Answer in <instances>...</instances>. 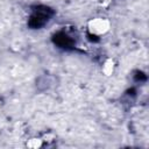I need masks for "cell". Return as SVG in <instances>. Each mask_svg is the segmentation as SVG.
<instances>
[{
    "label": "cell",
    "instance_id": "6da1fadb",
    "mask_svg": "<svg viewBox=\"0 0 149 149\" xmlns=\"http://www.w3.org/2000/svg\"><path fill=\"white\" fill-rule=\"evenodd\" d=\"M112 28L111 21L105 16H94L91 17L86 23L87 33L94 37H102L109 33Z\"/></svg>",
    "mask_w": 149,
    "mask_h": 149
},
{
    "label": "cell",
    "instance_id": "7a4b0ae2",
    "mask_svg": "<svg viewBox=\"0 0 149 149\" xmlns=\"http://www.w3.org/2000/svg\"><path fill=\"white\" fill-rule=\"evenodd\" d=\"M115 61L113 59V58H111V57H108V58H106L104 62H102V64H101V72L106 76V77H111L113 73H114V71H115Z\"/></svg>",
    "mask_w": 149,
    "mask_h": 149
},
{
    "label": "cell",
    "instance_id": "3957f363",
    "mask_svg": "<svg viewBox=\"0 0 149 149\" xmlns=\"http://www.w3.org/2000/svg\"><path fill=\"white\" fill-rule=\"evenodd\" d=\"M27 146L29 148H33V149H37L40 147H42V140L38 139V137H34V139H30L28 140L27 142Z\"/></svg>",
    "mask_w": 149,
    "mask_h": 149
}]
</instances>
